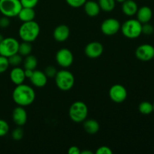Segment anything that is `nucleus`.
<instances>
[{"label": "nucleus", "mask_w": 154, "mask_h": 154, "mask_svg": "<svg viewBox=\"0 0 154 154\" xmlns=\"http://www.w3.org/2000/svg\"><path fill=\"white\" fill-rule=\"evenodd\" d=\"M12 99L19 106H29L35 100V92L32 87L27 84H19L16 85V87L14 89Z\"/></svg>", "instance_id": "f257e3e1"}, {"label": "nucleus", "mask_w": 154, "mask_h": 154, "mask_svg": "<svg viewBox=\"0 0 154 154\" xmlns=\"http://www.w3.org/2000/svg\"><path fill=\"white\" fill-rule=\"evenodd\" d=\"M41 28L39 24L35 20L23 22L19 28V36L23 42H33L40 34Z\"/></svg>", "instance_id": "f03ea898"}, {"label": "nucleus", "mask_w": 154, "mask_h": 154, "mask_svg": "<svg viewBox=\"0 0 154 154\" xmlns=\"http://www.w3.org/2000/svg\"><path fill=\"white\" fill-rule=\"evenodd\" d=\"M88 107L81 101L72 103L69 110V117L72 121L77 123H83L88 117Z\"/></svg>", "instance_id": "7ed1b4c3"}, {"label": "nucleus", "mask_w": 154, "mask_h": 154, "mask_svg": "<svg viewBox=\"0 0 154 154\" xmlns=\"http://www.w3.org/2000/svg\"><path fill=\"white\" fill-rule=\"evenodd\" d=\"M120 30L127 38H137L142 34V23L137 19H129L122 24Z\"/></svg>", "instance_id": "20e7f679"}, {"label": "nucleus", "mask_w": 154, "mask_h": 154, "mask_svg": "<svg viewBox=\"0 0 154 154\" xmlns=\"http://www.w3.org/2000/svg\"><path fill=\"white\" fill-rule=\"evenodd\" d=\"M54 78L56 85L62 91H69L75 85V76L68 70L57 71Z\"/></svg>", "instance_id": "39448f33"}, {"label": "nucleus", "mask_w": 154, "mask_h": 154, "mask_svg": "<svg viewBox=\"0 0 154 154\" xmlns=\"http://www.w3.org/2000/svg\"><path fill=\"white\" fill-rule=\"evenodd\" d=\"M23 8L20 0H0V12L8 17H17Z\"/></svg>", "instance_id": "423d86ee"}, {"label": "nucleus", "mask_w": 154, "mask_h": 154, "mask_svg": "<svg viewBox=\"0 0 154 154\" xmlns=\"http://www.w3.org/2000/svg\"><path fill=\"white\" fill-rule=\"evenodd\" d=\"M19 45V42L14 38H4L0 42V55L8 58L13 54L18 53Z\"/></svg>", "instance_id": "0eeeda50"}, {"label": "nucleus", "mask_w": 154, "mask_h": 154, "mask_svg": "<svg viewBox=\"0 0 154 154\" xmlns=\"http://www.w3.org/2000/svg\"><path fill=\"white\" fill-rule=\"evenodd\" d=\"M120 28L121 24L116 18H107L101 24V31L107 36L114 35L120 31Z\"/></svg>", "instance_id": "6e6552de"}, {"label": "nucleus", "mask_w": 154, "mask_h": 154, "mask_svg": "<svg viewBox=\"0 0 154 154\" xmlns=\"http://www.w3.org/2000/svg\"><path fill=\"white\" fill-rule=\"evenodd\" d=\"M56 61L62 68H69L74 62V56L68 48H61L56 54Z\"/></svg>", "instance_id": "1a4fd4ad"}, {"label": "nucleus", "mask_w": 154, "mask_h": 154, "mask_svg": "<svg viewBox=\"0 0 154 154\" xmlns=\"http://www.w3.org/2000/svg\"><path fill=\"white\" fill-rule=\"evenodd\" d=\"M128 93L126 87L121 84H114L109 90V97L112 102L115 103H122L127 98Z\"/></svg>", "instance_id": "9d476101"}, {"label": "nucleus", "mask_w": 154, "mask_h": 154, "mask_svg": "<svg viewBox=\"0 0 154 154\" xmlns=\"http://www.w3.org/2000/svg\"><path fill=\"white\" fill-rule=\"evenodd\" d=\"M135 57L142 62H148L154 59V47L150 44L139 45L135 50Z\"/></svg>", "instance_id": "9b49d317"}, {"label": "nucleus", "mask_w": 154, "mask_h": 154, "mask_svg": "<svg viewBox=\"0 0 154 154\" xmlns=\"http://www.w3.org/2000/svg\"><path fill=\"white\" fill-rule=\"evenodd\" d=\"M104 52V47L99 42H92L87 44L84 48L85 55L88 58L97 59L102 55Z\"/></svg>", "instance_id": "f8f14e48"}, {"label": "nucleus", "mask_w": 154, "mask_h": 154, "mask_svg": "<svg viewBox=\"0 0 154 154\" xmlns=\"http://www.w3.org/2000/svg\"><path fill=\"white\" fill-rule=\"evenodd\" d=\"M28 115L24 107L17 106L12 111V120L17 126H23L26 123Z\"/></svg>", "instance_id": "ddd939ff"}, {"label": "nucleus", "mask_w": 154, "mask_h": 154, "mask_svg": "<svg viewBox=\"0 0 154 154\" xmlns=\"http://www.w3.org/2000/svg\"><path fill=\"white\" fill-rule=\"evenodd\" d=\"M70 35V29L67 25L61 24L54 29L53 36L54 38L58 42H64L67 40Z\"/></svg>", "instance_id": "4468645a"}, {"label": "nucleus", "mask_w": 154, "mask_h": 154, "mask_svg": "<svg viewBox=\"0 0 154 154\" xmlns=\"http://www.w3.org/2000/svg\"><path fill=\"white\" fill-rule=\"evenodd\" d=\"M29 80L33 86L38 88L44 87L48 83V77L46 76L45 72L35 69L33 71L32 75L30 77Z\"/></svg>", "instance_id": "2eb2a0df"}, {"label": "nucleus", "mask_w": 154, "mask_h": 154, "mask_svg": "<svg viewBox=\"0 0 154 154\" xmlns=\"http://www.w3.org/2000/svg\"><path fill=\"white\" fill-rule=\"evenodd\" d=\"M135 15L137 17V20L141 23H146L151 20L153 17V11L150 7L144 5L138 9Z\"/></svg>", "instance_id": "dca6fc26"}, {"label": "nucleus", "mask_w": 154, "mask_h": 154, "mask_svg": "<svg viewBox=\"0 0 154 154\" xmlns=\"http://www.w3.org/2000/svg\"><path fill=\"white\" fill-rule=\"evenodd\" d=\"M10 79L15 85L23 84L26 79L24 69H23L20 66L14 67L10 72Z\"/></svg>", "instance_id": "f3484780"}, {"label": "nucleus", "mask_w": 154, "mask_h": 154, "mask_svg": "<svg viewBox=\"0 0 154 154\" xmlns=\"http://www.w3.org/2000/svg\"><path fill=\"white\" fill-rule=\"evenodd\" d=\"M84 8L85 13L90 17H97L101 11V8L98 2L93 1V0H87L85 4L84 5Z\"/></svg>", "instance_id": "a211bd4d"}, {"label": "nucleus", "mask_w": 154, "mask_h": 154, "mask_svg": "<svg viewBox=\"0 0 154 154\" xmlns=\"http://www.w3.org/2000/svg\"><path fill=\"white\" fill-rule=\"evenodd\" d=\"M122 11L128 17H132L136 14L138 6L134 0H126L122 3Z\"/></svg>", "instance_id": "6ab92c4d"}, {"label": "nucleus", "mask_w": 154, "mask_h": 154, "mask_svg": "<svg viewBox=\"0 0 154 154\" xmlns=\"http://www.w3.org/2000/svg\"><path fill=\"white\" fill-rule=\"evenodd\" d=\"M83 127L87 133L90 135L96 134L100 129V125L97 120L94 119H86L83 122Z\"/></svg>", "instance_id": "aec40b11"}, {"label": "nucleus", "mask_w": 154, "mask_h": 154, "mask_svg": "<svg viewBox=\"0 0 154 154\" xmlns=\"http://www.w3.org/2000/svg\"><path fill=\"white\" fill-rule=\"evenodd\" d=\"M17 17H19L20 20L22 21L23 23L34 20L35 17V11L34 8L23 7L20 11Z\"/></svg>", "instance_id": "412c9836"}, {"label": "nucleus", "mask_w": 154, "mask_h": 154, "mask_svg": "<svg viewBox=\"0 0 154 154\" xmlns=\"http://www.w3.org/2000/svg\"><path fill=\"white\" fill-rule=\"evenodd\" d=\"M24 69H31V70H35L38 66V60L35 56L29 55L25 57V59L23 61Z\"/></svg>", "instance_id": "4be33fe9"}, {"label": "nucleus", "mask_w": 154, "mask_h": 154, "mask_svg": "<svg viewBox=\"0 0 154 154\" xmlns=\"http://www.w3.org/2000/svg\"><path fill=\"white\" fill-rule=\"evenodd\" d=\"M101 11L105 12H111L116 6L115 0H98Z\"/></svg>", "instance_id": "5701e85b"}, {"label": "nucleus", "mask_w": 154, "mask_h": 154, "mask_svg": "<svg viewBox=\"0 0 154 154\" xmlns=\"http://www.w3.org/2000/svg\"><path fill=\"white\" fill-rule=\"evenodd\" d=\"M32 51V46L31 42H23L20 43L19 48H18V54H20L22 57H26V56L31 54Z\"/></svg>", "instance_id": "b1692460"}, {"label": "nucleus", "mask_w": 154, "mask_h": 154, "mask_svg": "<svg viewBox=\"0 0 154 154\" xmlns=\"http://www.w3.org/2000/svg\"><path fill=\"white\" fill-rule=\"evenodd\" d=\"M138 111L144 115H149L153 112V103L147 101L141 102L138 105Z\"/></svg>", "instance_id": "393cba45"}, {"label": "nucleus", "mask_w": 154, "mask_h": 154, "mask_svg": "<svg viewBox=\"0 0 154 154\" xmlns=\"http://www.w3.org/2000/svg\"><path fill=\"white\" fill-rule=\"evenodd\" d=\"M8 59L9 65L13 66V67L20 66L23 63V57L20 54H18V53L13 54V55L9 57Z\"/></svg>", "instance_id": "a878e982"}, {"label": "nucleus", "mask_w": 154, "mask_h": 154, "mask_svg": "<svg viewBox=\"0 0 154 154\" xmlns=\"http://www.w3.org/2000/svg\"><path fill=\"white\" fill-rule=\"evenodd\" d=\"M24 132L23 129L21 128V126H18V127L15 128L11 132V137L15 141H20L23 138Z\"/></svg>", "instance_id": "bb28decb"}, {"label": "nucleus", "mask_w": 154, "mask_h": 154, "mask_svg": "<svg viewBox=\"0 0 154 154\" xmlns=\"http://www.w3.org/2000/svg\"><path fill=\"white\" fill-rule=\"evenodd\" d=\"M9 129V125L5 120H2V119H0V138L1 137H4L8 133Z\"/></svg>", "instance_id": "cd10ccee"}, {"label": "nucleus", "mask_w": 154, "mask_h": 154, "mask_svg": "<svg viewBox=\"0 0 154 154\" xmlns=\"http://www.w3.org/2000/svg\"><path fill=\"white\" fill-rule=\"evenodd\" d=\"M9 66L10 65H9L8 59L7 57L0 55V74L6 72Z\"/></svg>", "instance_id": "c85d7f7f"}, {"label": "nucleus", "mask_w": 154, "mask_h": 154, "mask_svg": "<svg viewBox=\"0 0 154 154\" xmlns=\"http://www.w3.org/2000/svg\"><path fill=\"white\" fill-rule=\"evenodd\" d=\"M66 2L70 7L74 8H78L84 6L87 0H66Z\"/></svg>", "instance_id": "c756f323"}, {"label": "nucleus", "mask_w": 154, "mask_h": 154, "mask_svg": "<svg viewBox=\"0 0 154 154\" xmlns=\"http://www.w3.org/2000/svg\"><path fill=\"white\" fill-rule=\"evenodd\" d=\"M154 32V27L150 23L142 24V34L145 35H150Z\"/></svg>", "instance_id": "7c9ffc66"}, {"label": "nucleus", "mask_w": 154, "mask_h": 154, "mask_svg": "<svg viewBox=\"0 0 154 154\" xmlns=\"http://www.w3.org/2000/svg\"><path fill=\"white\" fill-rule=\"evenodd\" d=\"M20 1L23 7L34 8L38 5L39 0H20Z\"/></svg>", "instance_id": "2f4dec72"}, {"label": "nucleus", "mask_w": 154, "mask_h": 154, "mask_svg": "<svg viewBox=\"0 0 154 154\" xmlns=\"http://www.w3.org/2000/svg\"><path fill=\"white\" fill-rule=\"evenodd\" d=\"M44 72L45 73L46 76L48 77V78H55L56 75H57V70L54 66H48V67L45 69V72Z\"/></svg>", "instance_id": "473e14b6"}, {"label": "nucleus", "mask_w": 154, "mask_h": 154, "mask_svg": "<svg viewBox=\"0 0 154 154\" xmlns=\"http://www.w3.org/2000/svg\"><path fill=\"white\" fill-rule=\"evenodd\" d=\"M96 154H112L113 150L107 146H101L96 150Z\"/></svg>", "instance_id": "72a5a7b5"}, {"label": "nucleus", "mask_w": 154, "mask_h": 154, "mask_svg": "<svg viewBox=\"0 0 154 154\" xmlns=\"http://www.w3.org/2000/svg\"><path fill=\"white\" fill-rule=\"evenodd\" d=\"M10 24H11L10 17L3 16L2 17L0 18V28L6 29L10 26Z\"/></svg>", "instance_id": "f704fd0d"}, {"label": "nucleus", "mask_w": 154, "mask_h": 154, "mask_svg": "<svg viewBox=\"0 0 154 154\" xmlns=\"http://www.w3.org/2000/svg\"><path fill=\"white\" fill-rule=\"evenodd\" d=\"M68 153L69 154H81V150L80 148L77 146H71L68 150Z\"/></svg>", "instance_id": "c9c22d12"}, {"label": "nucleus", "mask_w": 154, "mask_h": 154, "mask_svg": "<svg viewBox=\"0 0 154 154\" xmlns=\"http://www.w3.org/2000/svg\"><path fill=\"white\" fill-rule=\"evenodd\" d=\"M33 71H34V70H31V69H24V72H25L26 78H29V79L30 77L32 75Z\"/></svg>", "instance_id": "e433bc0d"}, {"label": "nucleus", "mask_w": 154, "mask_h": 154, "mask_svg": "<svg viewBox=\"0 0 154 154\" xmlns=\"http://www.w3.org/2000/svg\"><path fill=\"white\" fill-rule=\"evenodd\" d=\"M93 152L90 151V150H82V151H81V154H93Z\"/></svg>", "instance_id": "4c0bfd02"}, {"label": "nucleus", "mask_w": 154, "mask_h": 154, "mask_svg": "<svg viewBox=\"0 0 154 154\" xmlns=\"http://www.w3.org/2000/svg\"><path fill=\"white\" fill-rule=\"evenodd\" d=\"M116 2H119V3H123V2H125L126 0H115Z\"/></svg>", "instance_id": "58836bf2"}, {"label": "nucleus", "mask_w": 154, "mask_h": 154, "mask_svg": "<svg viewBox=\"0 0 154 154\" xmlns=\"http://www.w3.org/2000/svg\"><path fill=\"white\" fill-rule=\"evenodd\" d=\"M3 39H4V37H3V35H2L1 33H0V42H1L3 40Z\"/></svg>", "instance_id": "ea45409f"}, {"label": "nucleus", "mask_w": 154, "mask_h": 154, "mask_svg": "<svg viewBox=\"0 0 154 154\" xmlns=\"http://www.w3.org/2000/svg\"><path fill=\"white\" fill-rule=\"evenodd\" d=\"M153 112H154V102H153Z\"/></svg>", "instance_id": "a19ab883"}]
</instances>
